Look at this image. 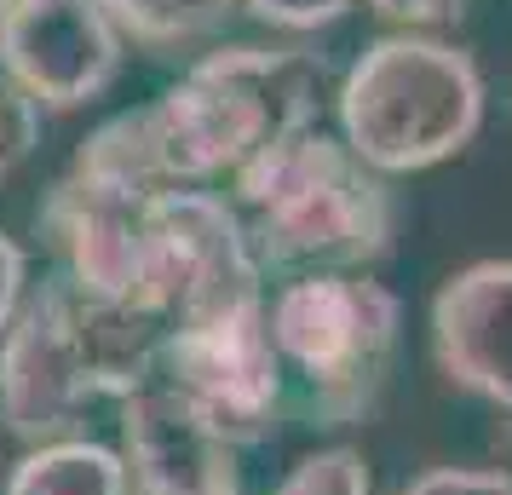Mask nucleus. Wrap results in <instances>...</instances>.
Here are the masks:
<instances>
[{
  "label": "nucleus",
  "instance_id": "1",
  "mask_svg": "<svg viewBox=\"0 0 512 495\" xmlns=\"http://www.w3.org/2000/svg\"><path fill=\"white\" fill-rule=\"evenodd\" d=\"M167 329L127 300H104L52 271L0 334V426L41 449L81 438L93 403H127L162 375Z\"/></svg>",
  "mask_w": 512,
  "mask_h": 495
},
{
  "label": "nucleus",
  "instance_id": "2",
  "mask_svg": "<svg viewBox=\"0 0 512 495\" xmlns=\"http://www.w3.org/2000/svg\"><path fill=\"white\" fill-rule=\"evenodd\" d=\"M231 179L265 271H357L386 260L392 248L397 202L386 173H374L346 139H328L323 127L259 150Z\"/></svg>",
  "mask_w": 512,
  "mask_h": 495
},
{
  "label": "nucleus",
  "instance_id": "3",
  "mask_svg": "<svg viewBox=\"0 0 512 495\" xmlns=\"http://www.w3.org/2000/svg\"><path fill=\"white\" fill-rule=\"evenodd\" d=\"M328 58L311 47H219L150 104L173 185H208L259 150L311 133L328 104Z\"/></svg>",
  "mask_w": 512,
  "mask_h": 495
},
{
  "label": "nucleus",
  "instance_id": "4",
  "mask_svg": "<svg viewBox=\"0 0 512 495\" xmlns=\"http://www.w3.org/2000/svg\"><path fill=\"white\" fill-rule=\"evenodd\" d=\"M340 139L374 173H426L461 156L484 127V75L438 35H380L334 93Z\"/></svg>",
  "mask_w": 512,
  "mask_h": 495
},
{
  "label": "nucleus",
  "instance_id": "5",
  "mask_svg": "<svg viewBox=\"0 0 512 495\" xmlns=\"http://www.w3.org/2000/svg\"><path fill=\"white\" fill-rule=\"evenodd\" d=\"M265 311H271L282 369L300 380L305 421H363L386 392L397 334H403V306L392 288L351 271H311V277H288Z\"/></svg>",
  "mask_w": 512,
  "mask_h": 495
},
{
  "label": "nucleus",
  "instance_id": "6",
  "mask_svg": "<svg viewBox=\"0 0 512 495\" xmlns=\"http://www.w3.org/2000/svg\"><path fill=\"white\" fill-rule=\"evenodd\" d=\"M259 300L265 265L248 242L242 208L202 185L162 190L144 225V271L133 306L150 311L162 329H185Z\"/></svg>",
  "mask_w": 512,
  "mask_h": 495
},
{
  "label": "nucleus",
  "instance_id": "7",
  "mask_svg": "<svg viewBox=\"0 0 512 495\" xmlns=\"http://www.w3.org/2000/svg\"><path fill=\"white\" fill-rule=\"evenodd\" d=\"M156 380L167 392H179L231 449H254L265 438H277L282 415L294 403L282 352L271 340L265 300L225 311V317H208V323L167 329L162 375Z\"/></svg>",
  "mask_w": 512,
  "mask_h": 495
},
{
  "label": "nucleus",
  "instance_id": "8",
  "mask_svg": "<svg viewBox=\"0 0 512 495\" xmlns=\"http://www.w3.org/2000/svg\"><path fill=\"white\" fill-rule=\"evenodd\" d=\"M156 196L162 190H139L116 179V173L70 162V173L47 190L35 225H41V242L64 260L70 283L133 306L139 271H144V225H150Z\"/></svg>",
  "mask_w": 512,
  "mask_h": 495
},
{
  "label": "nucleus",
  "instance_id": "9",
  "mask_svg": "<svg viewBox=\"0 0 512 495\" xmlns=\"http://www.w3.org/2000/svg\"><path fill=\"white\" fill-rule=\"evenodd\" d=\"M121 35L98 0H12L0 75L35 110H81L121 75Z\"/></svg>",
  "mask_w": 512,
  "mask_h": 495
},
{
  "label": "nucleus",
  "instance_id": "10",
  "mask_svg": "<svg viewBox=\"0 0 512 495\" xmlns=\"http://www.w3.org/2000/svg\"><path fill=\"white\" fill-rule=\"evenodd\" d=\"M432 363L455 392L512 415V260H478L432 294Z\"/></svg>",
  "mask_w": 512,
  "mask_h": 495
},
{
  "label": "nucleus",
  "instance_id": "11",
  "mask_svg": "<svg viewBox=\"0 0 512 495\" xmlns=\"http://www.w3.org/2000/svg\"><path fill=\"white\" fill-rule=\"evenodd\" d=\"M121 461L133 495H219L236 484V449L162 380L121 403Z\"/></svg>",
  "mask_w": 512,
  "mask_h": 495
},
{
  "label": "nucleus",
  "instance_id": "12",
  "mask_svg": "<svg viewBox=\"0 0 512 495\" xmlns=\"http://www.w3.org/2000/svg\"><path fill=\"white\" fill-rule=\"evenodd\" d=\"M0 495H133V472L121 461V449L98 438H58V444L29 449L6 472Z\"/></svg>",
  "mask_w": 512,
  "mask_h": 495
},
{
  "label": "nucleus",
  "instance_id": "13",
  "mask_svg": "<svg viewBox=\"0 0 512 495\" xmlns=\"http://www.w3.org/2000/svg\"><path fill=\"white\" fill-rule=\"evenodd\" d=\"M110 24L150 52H179L196 41H213L231 24L236 0H98Z\"/></svg>",
  "mask_w": 512,
  "mask_h": 495
},
{
  "label": "nucleus",
  "instance_id": "14",
  "mask_svg": "<svg viewBox=\"0 0 512 495\" xmlns=\"http://www.w3.org/2000/svg\"><path fill=\"white\" fill-rule=\"evenodd\" d=\"M271 495H374L369 484V461L357 455V449L334 444V449H317V455H305L288 467Z\"/></svg>",
  "mask_w": 512,
  "mask_h": 495
},
{
  "label": "nucleus",
  "instance_id": "15",
  "mask_svg": "<svg viewBox=\"0 0 512 495\" xmlns=\"http://www.w3.org/2000/svg\"><path fill=\"white\" fill-rule=\"evenodd\" d=\"M35 139H41V110H35V98H24L6 75H0V185L35 156Z\"/></svg>",
  "mask_w": 512,
  "mask_h": 495
},
{
  "label": "nucleus",
  "instance_id": "16",
  "mask_svg": "<svg viewBox=\"0 0 512 495\" xmlns=\"http://www.w3.org/2000/svg\"><path fill=\"white\" fill-rule=\"evenodd\" d=\"M248 12H254L259 24L271 29H294V35H305V29H328L340 24L351 12V0H242Z\"/></svg>",
  "mask_w": 512,
  "mask_h": 495
},
{
  "label": "nucleus",
  "instance_id": "17",
  "mask_svg": "<svg viewBox=\"0 0 512 495\" xmlns=\"http://www.w3.org/2000/svg\"><path fill=\"white\" fill-rule=\"evenodd\" d=\"M403 495H512V472L501 467H432Z\"/></svg>",
  "mask_w": 512,
  "mask_h": 495
},
{
  "label": "nucleus",
  "instance_id": "18",
  "mask_svg": "<svg viewBox=\"0 0 512 495\" xmlns=\"http://www.w3.org/2000/svg\"><path fill=\"white\" fill-rule=\"evenodd\" d=\"M369 12L380 18V24H392V29H409V35H426V29L461 24L466 0H369Z\"/></svg>",
  "mask_w": 512,
  "mask_h": 495
},
{
  "label": "nucleus",
  "instance_id": "19",
  "mask_svg": "<svg viewBox=\"0 0 512 495\" xmlns=\"http://www.w3.org/2000/svg\"><path fill=\"white\" fill-rule=\"evenodd\" d=\"M24 300H29V260H24V248L0 231V334L12 329V317L24 311Z\"/></svg>",
  "mask_w": 512,
  "mask_h": 495
},
{
  "label": "nucleus",
  "instance_id": "20",
  "mask_svg": "<svg viewBox=\"0 0 512 495\" xmlns=\"http://www.w3.org/2000/svg\"><path fill=\"white\" fill-rule=\"evenodd\" d=\"M6 12H12V0H0V29H6Z\"/></svg>",
  "mask_w": 512,
  "mask_h": 495
},
{
  "label": "nucleus",
  "instance_id": "21",
  "mask_svg": "<svg viewBox=\"0 0 512 495\" xmlns=\"http://www.w3.org/2000/svg\"><path fill=\"white\" fill-rule=\"evenodd\" d=\"M219 495H242V490H219Z\"/></svg>",
  "mask_w": 512,
  "mask_h": 495
}]
</instances>
